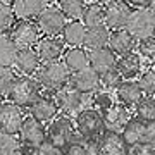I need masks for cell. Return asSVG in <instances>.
Returning a JSON list of instances; mask_svg holds the SVG:
<instances>
[{"mask_svg": "<svg viewBox=\"0 0 155 155\" xmlns=\"http://www.w3.org/2000/svg\"><path fill=\"white\" fill-rule=\"evenodd\" d=\"M84 97L81 91H78L71 83L61 86L59 90L54 91V102L59 110H62L66 116H76L79 110H83V104H84Z\"/></svg>", "mask_w": 155, "mask_h": 155, "instance_id": "obj_4", "label": "cell"}, {"mask_svg": "<svg viewBox=\"0 0 155 155\" xmlns=\"http://www.w3.org/2000/svg\"><path fill=\"white\" fill-rule=\"evenodd\" d=\"M14 12L9 4H5L4 0H0V33H5L7 29L14 24Z\"/></svg>", "mask_w": 155, "mask_h": 155, "instance_id": "obj_35", "label": "cell"}, {"mask_svg": "<svg viewBox=\"0 0 155 155\" xmlns=\"http://www.w3.org/2000/svg\"><path fill=\"white\" fill-rule=\"evenodd\" d=\"M153 69H155V59H153Z\"/></svg>", "mask_w": 155, "mask_h": 155, "instance_id": "obj_45", "label": "cell"}, {"mask_svg": "<svg viewBox=\"0 0 155 155\" xmlns=\"http://www.w3.org/2000/svg\"><path fill=\"white\" fill-rule=\"evenodd\" d=\"M116 97H117V102L119 104H122V105H126V107H131V105H136L140 100H141L143 91L140 88L138 81L124 79L116 88Z\"/></svg>", "mask_w": 155, "mask_h": 155, "instance_id": "obj_19", "label": "cell"}, {"mask_svg": "<svg viewBox=\"0 0 155 155\" xmlns=\"http://www.w3.org/2000/svg\"><path fill=\"white\" fill-rule=\"evenodd\" d=\"M64 64L71 72H78L90 66L88 61V52L81 47H71L64 52Z\"/></svg>", "mask_w": 155, "mask_h": 155, "instance_id": "obj_25", "label": "cell"}, {"mask_svg": "<svg viewBox=\"0 0 155 155\" xmlns=\"http://www.w3.org/2000/svg\"><path fill=\"white\" fill-rule=\"evenodd\" d=\"M69 83L83 95H90L100 90V74L88 66L81 71L72 72L69 78Z\"/></svg>", "mask_w": 155, "mask_h": 155, "instance_id": "obj_13", "label": "cell"}, {"mask_svg": "<svg viewBox=\"0 0 155 155\" xmlns=\"http://www.w3.org/2000/svg\"><path fill=\"white\" fill-rule=\"evenodd\" d=\"M138 47V55L145 57V59H155V36H148V38L138 40L136 41Z\"/></svg>", "mask_w": 155, "mask_h": 155, "instance_id": "obj_36", "label": "cell"}, {"mask_svg": "<svg viewBox=\"0 0 155 155\" xmlns=\"http://www.w3.org/2000/svg\"><path fill=\"white\" fill-rule=\"evenodd\" d=\"M31 153L33 155H64V152H62L61 147L50 143V141H43L40 147L31 150Z\"/></svg>", "mask_w": 155, "mask_h": 155, "instance_id": "obj_39", "label": "cell"}, {"mask_svg": "<svg viewBox=\"0 0 155 155\" xmlns=\"http://www.w3.org/2000/svg\"><path fill=\"white\" fill-rule=\"evenodd\" d=\"M136 116L145 122L155 121V97H141L136 104Z\"/></svg>", "mask_w": 155, "mask_h": 155, "instance_id": "obj_31", "label": "cell"}, {"mask_svg": "<svg viewBox=\"0 0 155 155\" xmlns=\"http://www.w3.org/2000/svg\"><path fill=\"white\" fill-rule=\"evenodd\" d=\"M153 36H155V24H153Z\"/></svg>", "mask_w": 155, "mask_h": 155, "instance_id": "obj_44", "label": "cell"}, {"mask_svg": "<svg viewBox=\"0 0 155 155\" xmlns=\"http://www.w3.org/2000/svg\"><path fill=\"white\" fill-rule=\"evenodd\" d=\"M153 7H155V0H153Z\"/></svg>", "mask_w": 155, "mask_h": 155, "instance_id": "obj_47", "label": "cell"}, {"mask_svg": "<svg viewBox=\"0 0 155 155\" xmlns=\"http://www.w3.org/2000/svg\"><path fill=\"white\" fill-rule=\"evenodd\" d=\"M74 122L69 116H59L55 117L52 124L48 126V131H47V136H48L50 143L57 145V147H64L74 138Z\"/></svg>", "mask_w": 155, "mask_h": 155, "instance_id": "obj_10", "label": "cell"}, {"mask_svg": "<svg viewBox=\"0 0 155 155\" xmlns=\"http://www.w3.org/2000/svg\"><path fill=\"white\" fill-rule=\"evenodd\" d=\"M17 50L19 48H17L16 43L12 41L11 35L0 33V66H4V67L14 66Z\"/></svg>", "mask_w": 155, "mask_h": 155, "instance_id": "obj_28", "label": "cell"}, {"mask_svg": "<svg viewBox=\"0 0 155 155\" xmlns=\"http://www.w3.org/2000/svg\"><path fill=\"white\" fill-rule=\"evenodd\" d=\"M62 41L69 47H81L84 43V35H86V26L81 21H69L62 29Z\"/></svg>", "mask_w": 155, "mask_h": 155, "instance_id": "obj_24", "label": "cell"}, {"mask_svg": "<svg viewBox=\"0 0 155 155\" xmlns=\"http://www.w3.org/2000/svg\"><path fill=\"white\" fill-rule=\"evenodd\" d=\"M0 155H24L16 134L0 133Z\"/></svg>", "mask_w": 155, "mask_h": 155, "instance_id": "obj_32", "label": "cell"}, {"mask_svg": "<svg viewBox=\"0 0 155 155\" xmlns=\"http://www.w3.org/2000/svg\"><path fill=\"white\" fill-rule=\"evenodd\" d=\"M109 35H110V29L107 28L105 24H98V26H93V28H86L83 47L88 50L104 48L109 43Z\"/></svg>", "mask_w": 155, "mask_h": 155, "instance_id": "obj_23", "label": "cell"}, {"mask_svg": "<svg viewBox=\"0 0 155 155\" xmlns=\"http://www.w3.org/2000/svg\"><path fill=\"white\" fill-rule=\"evenodd\" d=\"M40 59L36 50L33 48H19L17 50L16 61H14V66L22 76H33L35 72L38 71L40 67Z\"/></svg>", "mask_w": 155, "mask_h": 155, "instance_id": "obj_22", "label": "cell"}, {"mask_svg": "<svg viewBox=\"0 0 155 155\" xmlns=\"http://www.w3.org/2000/svg\"><path fill=\"white\" fill-rule=\"evenodd\" d=\"M36 26L40 33L45 36H54L57 38L62 33V29L66 26V17L61 12V9L55 5H48L38 17H36Z\"/></svg>", "mask_w": 155, "mask_h": 155, "instance_id": "obj_6", "label": "cell"}, {"mask_svg": "<svg viewBox=\"0 0 155 155\" xmlns=\"http://www.w3.org/2000/svg\"><path fill=\"white\" fill-rule=\"evenodd\" d=\"M127 155H153V152L145 143H136L127 147Z\"/></svg>", "mask_w": 155, "mask_h": 155, "instance_id": "obj_41", "label": "cell"}, {"mask_svg": "<svg viewBox=\"0 0 155 155\" xmlns=\"http://www.w3.org/2000/svg\"><path fill=\"white\" fill-rule=\"evenodd\" d=\"M109 48L116 54V55H126L131 54L136 47V38L129 33L126 28L122 29H114L109 35Z\"/></svg>", "mask_w": 155, "mask_h": 155, "instance_id": "obj_15", "label": "cell"}, {"mask_svg": "<svg viewBox=\"0 0 155 155\" xmlns=\"http://www.w3.org/2000/svg\"><path fill=\"white\" fill-rule=\"evenodd\" d=\"M143 143L148 147L152 152H155V121L147 122V129H145V138Z\"/></svg>", "mask_w": 155, "mask_h": 155, "instance_id": "obj_40", "label": "cell"}, {"mask_svg": "<svg viewBox=\"0 0 155 155\" xmlns=\"http://www.w3.org/2000/svg\"><path fill=\"white\" fill-rule=\"evenodd\" d=\"M29 107H31V117L36 119L38 122H41V124L52 122L57 117V112H59L54 98H50V97H38Z\"/></svg>", "mask_w": 155, "mask_h": 155, "instance_id": "obj_17", "label": "cell"}, {"mask_svg": "<svg viewBox=\"0 0 155 155\" xmlns=\"http://www.w3.org/2000/svg\"><path fill=\"white\" fill-rule=\"evenodd\" d=\"M140 88L147 97H153L155 95V69H147L145 72L140 74Z\"/></svg>", "mask_w": 155, "mask_h": 155, "instance_id": "obj_34", "label": "cell"}, {"mask_svg": "<svg viewBox=\"0 0 155 155\" xmlns=\"http://www.w3.org/2000/svg\"><path fill=\"white\" fill-rule=\"evenodd\" d=\"M121 81H122V78L119 74V71H117V67H112V69L100 74V88L104 90V91L116 90Z\"/></svg>", "mask_w": 155, "mask_h": 155, "instance_id": "obj_33", "label": "cell"}, {"mask_svg": "<svg viewBox=\"0 0 155 155\" xmlns=\"http://www.w3.org/2000/svg\"><path fill=\"white\" fill-rule=\"evenodd\" d=\"M131 16V7L124 0H116L105 5L104 11V22L109 29H122L126 28L127 19Z\"/></svg>", "mask_w": 155, "mask_h": 155, "instance_id": "obj_11", "label": "cell"}, {"mask_svg": "<svg viewBox=\"0 0 155 155\" xmlns=\"http://www.w3.org/2000/svg\"><path fill=\"white\" fill-rule=\"evenodd\" d=\"M114 102H116V100H114V97H112L109 91H104V90H102V91H95L93 104L97 105V110H98V112L109 109Z\"/></svg>", "mask_w": 155, "mask_h": 155, "instance_id": "obj_38", "label": "cell"}, {"mask_svg": "<svg viewBox=\"0 0 155 155\" xmlns=\"http://www.w3.org/2000/svg\"><path fill=\"white\" fill-rule=\"evenodd\" d=\"M100 155H127V145L119 133H102L98 138Z\"/></svg>", "mask_w": 155, "mask_h": 155, "instance_id": "obj_18", "label": "cell"}, {"mask_svg": "<svg viewBox=\"0 0 155 155\" xmlns=\"http://www.w3.org/2000/svg\"><path fill=\"white\" fill-rule=\"evenodd\" d=\"M69 78H71V71L62 61L43 62V64H40L38 71L35 72V79L40 83V86L50 90V91H55L61 86L67 84Z\"/></svg>", "mask_w": 155, "mask_h": 155, "instance_id": "obj_1", "label": "cell"}, {"mask_svg": "<svg viewBox=\"0 0 155 155\" xmlns=\"http://www.w3.org/2000/svg\"><path fill=\"white\" fill-rule=\"evenodd\" d=\"M145 129H147V122L145 121H141V119H129L127 124L122 127L121 136L126 141V145L143 143Z\"/></svg>", "mask_w": 155, "mask_h": 155, "instance_id": "obj_27", "label": "cell"}, {"mask_svg": "<svg viewBox=\"0 0 155 155\" xmlns=\"http://www.w3.org/2000/svg\"><path fill=\"white\" fill-rule=\"evenodd\" d=\"M26 155H33V153H31V152H29V153H26Z\"/></svg>", "mask_w": 155, "mask_h": 155, "instance_id": "obj_46", "label": "cell"}, {"mask_svg": "<svg viewBox=\"0 0 155 155\" xmlns=\"http://www.w3.org/2000/svg\"><path fill=\"white\" fill-rule=\"evenodd\" d=\"M88 61H90V67L95 69V71L102 74V72L109 71L112 67H116V54L112 52L109 47H104V48H97V50H90L88 54Z\"/></svg>", "mask_w": 155, "mask_h": 155, "instance_id": "obj_21", "label": "cell"}, {"mask_svg": "<svg viewBox=\"0 0 155 155\" xmlns=\"http://www.w3.org/2000/svg\"><path fill=\"white\" fill-rule=\"evenodd\" d=\"M74 127L83 138H91V140H98L102 136V133L105 131L102 114L97 109H83V110L78 112Z\"/></svg>", "mask_w": 155, "mask_h": 155, "instance_id": "obj_5", "label": "cell"}, {"mask_svg": "<svg viewBox=\"0 0 155 155\" xmlns=\"http://www.w3.org/2000/svg\"><path fill=\"white\" fill-rule=\"evenodd\" d=\"M104 11L105 7L102 5L100 2L97 4H90V5L84 7L83 14H81V22H83L86 28H93V26H98V24H104Z\"/></svg>", "mask_w": 155, "mask_h": 155, "instance_id": "obj_29", "label": "cell"}, {"mask_svg": "<svg viewBox=\"0 0 155 155\" xmlns=\"http://www.w3.org/2000/svg\"><path fill=\"white\" fill-rule=\"evenodd\" d=\"M22 121H24L22 107L16 105L12 102H2L0 104V133L17 134Z\"/></svg>", "mask_w": 155, "mask_h": 155, "instance_id": "obj_7", "label": "cell"}, {"mask_svg": "<svg viewBox=\"0 0 155 155\" xmlns=\"http://www.w3.org/2000/svg\"><path fill=\"white\" fill-rule=\"evenodd\" d=\"M11 38H12V41L16 43L17 48H31L35 43H38L40 29L35 22L21 19V21L12 28Z\"/></svg>", "mask_w": 155, "mask_h": 155, "instance_id": "obj_12", "label": "cell"}, {"mask_svg": "<svg viewBox=\"0 0 155 155\" xmlns=\"http://www.w3.org/2000/svg\"><path fill=\"white\" fill-rule=\"evenodd\" d=\"M102 114V121H104V129L109 133H119L121 134L122 127L127 124V121L131 119L129 109L126 105H122L119 102H114L109 109L100 112Z\"/></svg>", "mask_w": 155, "mask_h": 155, "instance_id": "obj_9", "label": "cell"}, {"mask_svg": "<svg viewBox=\"0 0 155 155\" xmlns=\"http://www.w3.org/2000/svg\"><path fill=\"white\" fill-rule=\"evenodd\" d=\"M86 2L84 0H59V9L64 14V17H69L71 21L79 19L83 14Z\"/></svg>", "mask_w": 155, "mask_h": 155, "instance_id": "obj_30", "label": "cell"}, {"mask_svg": "<svg viewBox=\"0 0 155 155\" xmlns=\"http://www.w3.org/2000/svg\"><path fill=\"white\" fill-rule=\"evenodd\" d=\"M116 67L122 79H134L143 71V59L138 54L131 52V54L121 55V59L116 62Z\"/></svg>", "mask_w": 155, "mask_h": 155, "instance_id": "obj_20", "label": "cell"}, {"mask_svg": "<svg viewBox=\"0 0 155 155\" xmlns=\"http://www.w3.org/2000/svg\"><path fill=\"white\" fill-rule=\"evenodd\" d=\"M14 78L16 76H14V72H12L11 67L0 66V97H5L9 93V88H11Z\"/></svg>", "mask_w": 155, "mask_h": 155, "instance_id": "obj_37", "label": "cell"}, {"mask_svg": "<svg viewBox=\"0 0 155 155\" xmlns=\"http://www.w3.org/2000/svg\"><path fill=\"white\" fill-rule=\"evenodd\" d=\"M36 54H38L40 62L59 61L64 54V43L54 36H45L36 43Z\"/></svg>", "mask_w": 155, "mask_h": 155, "instance_id": "obj_16", "label": "cell"}, {"mask_svg": "<svg viewBox=\"0 0 155 155\" xmlns=\"http://www.w3.org/2000/svg\"><path fill=\"white\" fill-rule=\"evenodd\" d=\"M126 4H131V5L134 7H150L152 4H153V0H124Z\"/></svg>", "mask_w": 155, "mask_h": 155, "instance_id": "obj_42", "label": "cell"}, {"mask_svg": "<svg viewBox=\"0 0 155 155\" xmlns=\"http://www.w3.org/2000/svg\"><path fill=\"white\" fill-rule=\"evenodd\" d=\"M41 86L33 76H17L14 78L11 88H9V100L19 107H28L40 97Z\"/></svg>", "mask_w": 155, "mask_h": 155, "instance_id": "obj_2", "label": "cell"}, {"mask_svg": "<svg viewBox=\"0 0 155 155\" xmlns=\"http://www.w3.org/2000/svg\"><path fill=\"white\" fill-rule=\"evenodd\" d=\"M153 24H155V11L150 9V7H140L136 11H131L126 29L136 40H143L148 38V36H153Z\"/></svg>", "mask_w": 155, "mask_h": 155, "instance_id": "obj_3", "label": "cell"}, {"mask_svg": "<svg viewBox=\"0 0 155 155\" xmlns=\"http://www.w3.org/2000/svg\"><path fill=\"white\" fill-rule=\"evenodd\" d=\"M64 155H100L98 140L91 138H72Z\"/></svg>", "mask_w": 155, "mask_h": 155, "instance_id": "obj_26", "label": "cell"}, {"mask_svg": "<svg viewBox=\"0 0 155 155\" xmlns=\"http://www.w3.org/2000/svg\"><path fill=\"white\" fill-rule=\"evenodd\" d=\"M19 141L21 145H26L29 148H36L47 141V129L41 122H38L33 117H24L21 127H19Z\"/></svg>", "mask_w": 155, "mask_h": 155, "instance_id": "obj_8", "label": "cell"}, {"mask_svg": "<svg viewBox=\"0 0 155 155\" xmlns=\"http://www.w3.org/2000/svg\"><path fill=\"white\" fill-rule=\"evenodd\" d=\"M48 5L50 0H14V4L11 7L16 17L29 21V19L38 17Z\"/></svg>", "mask_w": 155, "mask_h": 155, "instance_id": "obj_14", "label": "cell"}, {"mask_svg": "<svg viewBox=\"0 0 155 155\" xmlns=\"http://www.w3.org/2000/svg\"><path fill=\"white\" fill-rule=\"evenodd\" d=\"M110 2H116V0H100V4H110Z\"/></svg>", "mask_w": 155, "mask_h": 155, "instance_id": "obj_43", "label": "cell"}]
</instances>
